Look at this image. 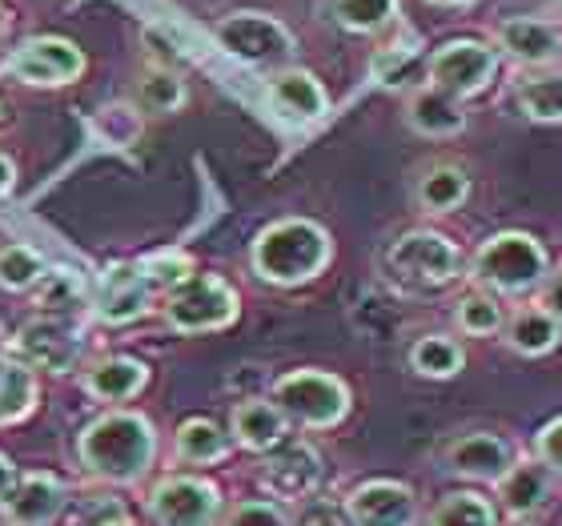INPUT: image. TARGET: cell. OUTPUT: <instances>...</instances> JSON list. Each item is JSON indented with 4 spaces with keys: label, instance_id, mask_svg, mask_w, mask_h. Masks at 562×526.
I'll use <instances>...</instances> for the list:
<instances>
[{
    "label": "cell",
    "instance_id": "cell-1",
    "mask_svg": "<svg viewBox=\"0 0 562 526\" xmlns=\"http://www.w3.org/2000/svg\"><path fill=\"white\" fill-rule=\"evenodd\" d=\"M77 455L93 479L133 486L149 474L153 458H157V434L137 410H109L81 430Z\"/></svg>",
    "mask_w": 562,
    "mask_h": 526
},
{
    "label": "cell",
    "instance_id": "cell-2",
    "mask_svg": "<svg viewBox=\"0 0 562 526\" xmlns=\"http://www.w3.org/2000/svg\"><path fill=\"white\" fill-rule=\"evenodd\" d=\"M334 258V237L326 225L310 222V217H281L266 225L254 246H249V266L261 281L270 286H305L314 281Z\"/></svg>",
    "mask_w": 562,
    "mask_h": 526
},
{
    "label": "cell",
    "instance_id": "cell-3",
    "mask_svg": "<svg viewBox=\"0 0 562 526\" xmlns=\"http://www.w3.org/2000/svg\"><path fill=\"white\" fill-rule=\"evenodd\" d=\"M213 41L222 48L225 57L241 60L249 69H285L297 53V41L285 24L273 16V12H258V9H237L225 12L217 29H213Z\"/></svg>",
    "mask_w": 562,
    "mask_h": 526
},
{
    "label": "cell",
    "instance_id": "cell-4",
    "mask_svg": "<svg viewBox=\"0 0 562 526\" xmlns=\"http://www.w3.org/2000/svg\"><path fill=\"white\" fill-rule=\"evenodd\" d=\"M547 278V249L522 230H503L474 254V281L494 293H530Z\"/></svg>",
    "mask_w": 562,
    "mask_h": 526
},
{
    "label": "cell",
    "instance_id": "cell-5",
    "mask_svg": "<svg viewBox=\"0 0 562 526\" xmlns=\"http://www.w3.org/2000/svg\"><path fill=\"white\" fill-rule=\"evenodd\" d=\"M273 402L285 418L310 430H329L350 414V390L338 374L326 370H290L273 382Z\"/></svg>",
    "mask_w": 562,
    "mask_h": 526
},
{
    "label": "cell",
    "instance_id": "cell-6",
    "mask_svg": "<svg viewBox=\"0 0 562 526\" xmlns=\"http://www.w3.org/2000/svg\"><path fill=\"white\" fill-rule=\"evenodd\" d=\"M494 77H498V53L491 41L479 36H454L426 57V85L442 89L454 101L479 97L482 89H491Z\"/></svg>",
    "mask_w": 562,
    "mask_h": 526
},
{
    "label": "cell",
    "instance_id": "cell-7",
    "mask_svg": "<svg viewBox=\"0 0 562 526\" xmlns=\"http://www.w3.org/2000/svg\"><path fill=\"white\" fill-rule=\"evenodd\" d=\"M165 326L177 334H213V329L234 326L237 293L217 273H193L186 286H177L161 305Z\"/></svg>",
    "mask_w": 562,
    "mask_h": 526
},
{
    "label": "cell",
    "instance_id": "cell-8",
    "mask_svg": "<svg viewBox=\"0 0 562 526\" xmlns=\"http://www.w3.org/2000/svg\"><path fill=\"white\" fill-rule=\"evenodd\" d=\"M390 273L414 290H438L462 273V254L450 237L434 234V230H411L386 249Z\"/></svg>",
    "mask_w": 562,
    "mask_h": 526
},
{
    "label": "cell",
    "instance_id": "cell-9",
    "mask_svg": "<svg viewBox=\"0 0 562 526\" xmlns=\"http://www.w3.org/2000/svg\"><path fill=\"white\" fill-rule=\"evenodd\" d=\"M85 53L69 36H29L9 53V72L33 89H60L85 77Z\"/></svg>",
    "mask_w": 562,
    "mask_h": 526
},
{
    "label": "cell",
    "instance_id": "cell-10",
    "mask_svg": "<svg viewBox=\"0 0 562 526\" xmlns=\"http://www.w3.org/2000/svg\"><path fill=\"white\" fill-rule=\"evenodd\" d=\"M494 53L506 60H515L522 69H559L562 60V24L547 21V16H503L494 24Z\"/></svg>",
    "mask_w": 562,
    "mask_h": 526
},
{
    "label": "cell",
    "instance_id": "cell-11",
    "mask_svg": "<svg viewBox=\"0 0 562 526\" xmlns=\"http://www.w3.org/2000/svg\"><path fill=\"white\" fill-rule=\"evenodd\" d=\"M149 515L157 526H217L222 494L205 479H165L149 494Z\"/></svg>",
    "mask_w": 562,
    "mask_h": 526
},
{
    "label": "cell",
    "instance_id": "cell-12",
    "mask_svg": "<svg viewBox=\"0 0 562 526\" xmlns=\"http://www.w3.org/2000/svg\"><path fill=\"white\" fill-rule=\"evenodd\" d=\"M12 346H16V354H21V362L29 370H45V374H69L72 366H77V358H81L77 329L53 314L24 322Z\"/></svg>",
    "mask_w": 562,
    "mask_h": 526
},
{
    "label": "cell",
    "instance_id": "cell-13",
    "mask_svg": "<svg viewBox=\"0 0 562 526\" xmlns=\"http://www.w3.org/2000/svg\"><path fill=\"white\" fill-rule=\"evenodd\" d=\"M65 506H69V486L48 470H33V474L12 482V491L4 494V523L53 526L65 515Z\"/></svg>",
    "mask_w": 562,
    "mask_h": 526
},
{
    "label": "cell",
    "instance_id": "cell-14",
    "mask_svg": "<svg viewBox=\"0 0 562 526\" xmlns=\"http://www.w3.org/2000/svg\"><path fill=\"white\" fill-rule=\"evenodd\" d=\"M153 290L140 266H109L101 278H97L93 290V314L105 322V326H130L137 317L149 314Z\"/></svg>",
    "mask_w": 562,
    "mask_h": 526
},
{
    "label": "cell",
    "instance_id": "cell-15",
    "mask_svg": "<svg viewBox=\"0 0 562 526\" xmlns=\"http://www.w3.org/2000/svg\"><path fill=\"white\" fill-rule=\"evenodd\" d=\"M266 105L285 125H310V121L329 113V97H326V85L317 81L310 69L285 65V69L270 72V81H266Z\"/></svg>",
    "mask_w": 562,
    "mask_h": 526
},
{
    "label": "cell",
    "instance_id": "cell-16",
    "mask_svg": "<svg viewBox=\"0 0 562 526\" xmlns=\"http://www.w3.org/2000/svg\"><path fill=\"white\" fill-rule=\"evenodd\" d=\"M322 455L314 446L293 443V446H278L266 467H261V486L273 494V499H285V503H302L322 486Z\"/></svg>",
    "mask_w": 562,
    "mask_h": 526
},
{
    "label": "cell",
    "instance_id": "cell-17",
    "mask_svg": "<svg viewBox=\"0 0 562 526\" xmlns=\"http://www.w3.org/2000/svg\"><path fill=\"white\" fill-rule=\"evenodd\" d=\"M346 515L353 518V526H414L418 499L402 482L374 479V482H362L346 499Z\"/></svg>",
    "mask_w": 562,
    "mask_h": 526
},
{
    "label": "cell",
    "instance_id": "cell-18",
    "mask_svg": "<svg viewBox=\"0 0 562 526\" xmlns=\"http://www.w3.org/2000/svg\"><path fill=\"white\" fill-rule=\"evenodd\" d=\"M446 462L454 474L462 479H479V482H498L510 470V446L498 438V434L474 430L462 434L450 450H446Z\"/></svg>",
    "mask_w": 562,
    "mask_h": 526
},
{
    "label": "cell",
    "instance_id": "cell-19",
    "mask_svg": "<svg viewBox=\"0 0 562 526\" xmlns=\"http://www.w3.org/2000/svg\"><path fill=\"white\" fill-rule=\"evenodd\" d=\"M406 125H411L418 137L446 141L467 130V113H462V101L446 97L442 89L418 85L411 93V101H406Z\"/></svg>",
    "mask_w": 562,
    "mask_h": 526
},
{
    "label": "cell",
    "instance_id": "cell-20",
    "mask_svg": "<svg viewBox=\"0 0 562 526\" xmlns=\"http://www.w3.org/2000/svg\"><path fill=\"white\" fill-rule=\"evenodd\" d=\"M145 387H149V366L137 362V358H125V354L101 358V362H93L85 370V390L97 402H130Z\"/></svg>",
    "mask_w": 562,
    "mask_h": 526
},
{
    "label": "cell",
    "instance_id": "cell-21",
    "mask_svg": "<svg viewBox=\"0 0 562 526\" xmlns=\"http://www.w3.org/2000/svg\"><path fill=\"white\" fill-rule=\"evenodd\" d=\"M285 426H290V418L278 410V402L246 398L241 406H234V438L246 450H258V455L278 450L281 438H285Z\"/></svg>",
    "mask_w": 562,
    "mask_h": 526
},
{
    "label": "cell",
    "instance_id": "cell-22",
    "mask_svg": "<svg viewBox=\"0 0 562 526\" xmlns=\"http://www.w3.org/2000/svg\"><path fill=\"white\" fill-rule=\"evenodd\" d=\"M506 346L522 358H542V354L559 350L562 342V322H554L542 305H522L503 322Z\"/></svg>",
    "mask_w": 562,
    "mask_h": 526
},
{
    "label": "cell",
    "instance_id": "cell-23",
    "mask_svg": "<svg viewBox=\"0 0 562 526\" xmlns=\"http://www.w3.org/2000/svg\"><path fill=\"white\" fill-rule=\"evenodd\" d=\"M515 101L535 125H562V69H535L518 77Z\"/></svg>",
    "mask_w": 562,
    "mask_h": 526
},
{
    "label": "cell",
    "instance_id": "cell-24",
    "mask_svg": "<svg viewBox=\"0 0 562 526\" xmlns=\"http://www.w3.org/2000/svg\"><path fill=\"white\" fill-rule=\"evenodd\" d=\"M554 482L551 474H547V467H535V462H522V467H510L498 479V499H503V506L510 511V515H535L539 506H547V499H551Z\"/></svg>",
    "mask_w": 562,
    "mask_h": 526
},
{
    "label": "cell",
    "instance_id": "cell-25",
    "mask_svg": "<svg viewBox=\"0 0 562 526\" xmlns=\"http://www.w3.org/2000/svg\"><path fill=\"white\" fill-rule=\"evenodd\" d=\"M370 77L382 89H418V85H426V57H422L418 41L378 48L374 60H370Z\"/></svg>",
    "mask_w": 562,
    "mask_h": 526
},
{
    "label": "cell",
    "instance_id": "cell-26",
    "mask_svg": "<svg viewBox=\"0 0 562 526\" xmlns=\"http://www.w3.org/2000/svg\"><path fill=\"white\" fill-rule=\"evenodd\" d=\"M329 21L353 36H374L398 21V0H329Z\"/></svg>",
    "mask_w": 562,
    "mask_h": 526
},
{
    "label": "cell",
    "instance_id": "cell-27",
    "mask_svg": "<svg viewBox=\"0 0 562 526\" xmlns=\"http://www.w3.org/2000/svg\"><path fill=\"white\" fill-rule=\"evenodd\" d=\"M470 198V177L458 165H434L418 181V205L426 213H454Z\"/></svg>",
    "mask_w": 562,
    "mask_h": 526
},
{
    "label": "cell",
    "instance_id": "cell-28",
    "mask_svg": "<svg viewBox=\"0 0 562 526\" xmlns=\"http://www.w3.org/2000/svg\"><path fill=\"white\" fill-rule=\"evenodd\" d=\"M411 366L414 374L446 382V378H454L467 366V354H462V346L450 334H422L411 346Z\"/></svg>",
    "mask_w": 562,
    "mask_h": 526
},
{
    "label": "cell",
    "instance_id": "cell-29",
    "mask_svg": "<svg viewBox=\"0 0 562 526\" xmlns=\"http://www.w3.org/2000/svg\"><path fill=\"white\" fill-rule=\"evenodd\" d=\"M177 455L186 462H198V467L222 462L229 455V434L210 418H186L177 426Z\"/></svg>",
    "mask_w": 562,
    "mask_h": 526
},
{
    "label": "cell",
    "instance_id": "cell-30",
    "mask_svg": "<svg viewBox=\"0 0 562 526\" xmlns=\"http://www.w3.org/2000/svg\"><path fill=\"white\" fill-rule=\"evenodd\" d=\"M36 370H29L24 362H9L4 366V378H0V426H12V422L29 418L36 410Z\"/></svg>",
    "mask_w": 562,
    "mask_h": 526
},
{
    "label": "cell",
    "instance_id": "cell-31",
    "mask_svg": "<svg viewBox=\"0 0 562 526\" xmlns=\"http://www.w3.org/2000/svg\"><path fill=\"white\" fill-rule=\"evenodd\" d=\"M186 101H189V89L173 69L153 65L149 72H140L137 105L145 109V113H161V117H169V113H177V109H186Z\"/></svg>",
    "mask_w": 562,
    "mask_h": 526
},
{
    "label": "cell",
    "instance_id": "cell-32",
    "mask_svg": "<svg viewBox=\"0 0 562 526\" xmlns=\"http://www.w3.org/2000/svg\"><path fill=\"white\" fill-rule=\"evenodd\" d=\"M45 269L48 266H45V258H41V249L24 246V242L0 246V290H9V293L33 290Z\"/></svg>",
    "mask_w": 562,
    "mask_h": 526
},
{
    "label": "cell",
    "instance_id": "cell-33",
    "mask_svg": "<svg viewBox=\"0 0 562 526\" xmlns=\"http://www.w3.org/2000/svg\"><path fill=\"white\" fill-rule=\"evenodd\" d=\"M33 298L45 314H53V310H77V305L85 302V281L77 269L53 266V269H45L41 281L33 286Z\"/></svg>",
    "mask_w": 562,
    "mask_h": 526
},
{
    "label": "cell",
    "instance_id": "cell-34",
    "mask_svg": "<svg viewBox=\"0 0 562 526\" xmlns=\"http://www.w3.org/2000/svg\"><path fill=\"white\" fill-rule=\"evenodd\" d=\"M454 322L462 334H470V338H491V334L503 329L506 314L494 293H467L454 310Z\"/></svg>",
    "mask_w": 562,
    "mask_h": 526
},
{
    "label": "cell",
    "instance_id": "cell-35",
    "mask_svg": "<svg viewBox=\"0 0 562 526\" xmlns=\"http://www.w3.org/2000/svg\"><path fill=\"white\" fill-rule=\"evenodd\" d=\"M140 273H145L153 293H165V298H169L177 286H186V281L193 278V258L177 254V249H165V254H157V258L140 261Z\"/></svg>",
    "mask_w": 562,
    "mask_h": 526
},
{
    "label": "cell",
    "instance_id": "cell-36",
    "mask_svg": "<svg viewBox=\"0 0 562 526\" xmlns=\"http://www.w3.org/2000/svg\"><path fill=\"white\" fill-rule=\"evenodd\" d=\"M430 526H494V506L482 494H450L430 515Z\"/></svg>",
    "mask_w": 562,
    "mask_h": 526
},
{
    "label": "cell",
    "instance_id": "cell-37",
    "mask_svg": "<svg viewBox=\"0 0 562 526\" xmlns=\"http://www.w3.org/2000/svg\"><path fill=\"white\" fill-rule=\"evenodd\" d=\"M81 526H133V515H130V506L121 503V499H109V494H101V499H93V503L85 506Z\"/></svg>",
    "mask_w": 562,
    "mask_h": 526
},
{
    "label": "cell",
    "instance_id": "cell-38",
    "mask_svg": "<svg viewBox=\"0 0 562 526\" xmlns=\"http://www.w3.org/2000/svg\"><path fill=\"white\" fill-rule=\"evenodd\" d=\"M225 526H285V515L273 503H241L225 518Z\"/></svg>",
    "mask_w": 562,
    "mask_h": 526
},
{
    "label": "cell",
    "instance_id": "cell-39",
    "mask_svg": "<svg viewBox=\"0 0 562 526\" xmlns=\"http://www.w3.org/2000/svg\"><path fill=\"white\" fill-rule=\"evenodd\" d=\"M539 458L547 462V467L554 470V474H562V418H554V422H547L539 430Z\"/></svg>",
    "mask_w": 562,
    "mask_h": 526
},
{
    "label": "cell",
    "instance_id": "cell-40",
    "mask_svg": "<svg viewBox=\"0 0 562 526\" xmlns=\"http://www.w3.org/2000/svg\"><path fill=\"white\" fill-rule=\"evenodd\" d=\"M297 526H346V515H341V511H334V506H326V503H317V506H310V511H305Z\"/></svg>",
    "mask_w": 562,
    "mask_h": 526
},
{
    "label": "cell",
    "instance_id": "cell-41",
    "mask_svg": "<svg viewBox=\"0 0 562 526\" xmlns=\"http://www.w3.org/2000/svg\"><path fill=\"white\" fill-rule=\"evenodd\" d=\"M539 305L554 317V322H562V273H554V281L547 286V290H542V302Z\"/></svg>",
    "mask_w": 562,
    "mask_h": 526
},
{
    "label": "cell",
    "instance_id": "cell-42",
    "mask_svg": "<svg viewBox=\"0 0 562 526\" xmlns=\"http://www.w3.org/2000/svg\"><path fill=\"white\" fill-rule=\"evenodd\" d=\"M12 186H16V165H12V157L0 153V198H4Z\"/></svg>",
    "mask_w": 562,
    "mask_h": 526
},
{
    "label": "cell",
    "instance_id": "cell-43",
    "mask_svg": "<svg viewBox=\"0 0 562 526\" xmlns=\"http://www.w3.org/2000/svg\"><path fill=\"white\" fill-rule=\"evenodd\" d=\"M12 482H16V470H12V462L4 455H0V499L12 491Z\"/></svg>",
    "mask_w": 562,
    "mask_h": 526
},
{
    "label": "cell",
    "instance_id": "cell-44",
    "mask_svg": "<svg viewBox=\"0 0 562 526\" xmlns=\"http://www.w3.org/2000/svg\"><path fill=\"white\" fill-rule=\"evenodd\" d=\"M426 4H434V9H470L474 0H426Z\"/></svg>",
    "mask_w": 562,
    "mask_h": 526
},
{
    "label": "cell",
    "instance_id": "cell-45",
    "mask_svg": "<svg viewBox=\"0 0 562 526\" xmlns=\"http://www.w3.org/2000/svg\"><path fill=\"white\" fill-rule=\"evenodd\" d=\"M554 12H559V16H562V0H554Z\"/></svg>",
    "mask_w": 562,
    "mask_h": 526
},
{
    "label": "cell",
    "instance_id": "cell-46",
    "mask_svg": "<svg viewBox=\"0 0 562 526\" xmlns=\"http://www.w3.org/2000/svg\"><path fill=\"white\" fill-rule=\"evenodd\" d=\"M4 366H9V362H4V358H0V378H4Z\"/></svg>",
    "mask_w": 562,
    "mask_h": 526
},
{
    "label": "cell",
    "instance_id": "cell-47",
    "mask_svg": "<svg viewBox=\"0 0 562 526\" xmlns=\"http://www.w3.org/2000/svg\"><path fill=\"white\" fill-rule=\"evenodd\" d=\"M518 526H527V523H518Z\"/></svg>",
    "mask_w": 562,
    "mask_h": 526
},
{
    "label": "cell",
    "instance_id": "cell-48",
    "mask_svg": "<svg viewBox=\"0 0 562 526\" xmlns=\"http://www.w3.org/2000/svg\"><path fill=\"white\" fill-rule=\"evenodd\" d=\"M0 33H4V29H0Z\"/></svg>",
    "mask_w": 562,
    "mask_h": 526
},
{
    "label": "cell",
    "instance_id": "cell-49",
    "mask_svg": "<svg viewBox=\"0 0 562 526\" xmlns=\"http://www.w3.org/2000/svg\"><path fill=\"white\" fill-rule=\"evenodd\" d=\"M0 4H4V0H0Z\"/></svg>",
    "mask_w": 562,
    "mask_h": 526
}]
</instances>
